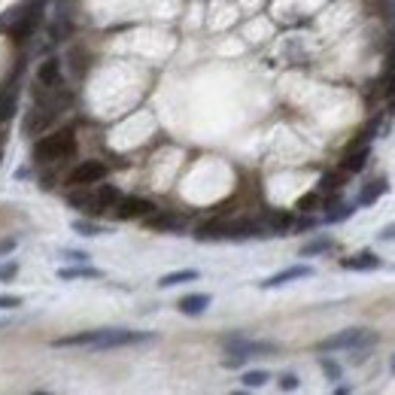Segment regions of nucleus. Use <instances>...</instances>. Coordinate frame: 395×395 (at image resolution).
<instances>
[{
    "label": "nucleus",
    "instance_id": "1",
    "mask_svg": "<svg viewBox=\"0 0 395 395\" xmlns=\"http://www.w3.org/2000/svg\"><path fill=\"white\" fill-rule=\"evenodd\" d=\"M152 341L146 332H128V329H98V332H79L52 341V347H88V349H116V347H131Z\"/></svg>",
    "mask_w": 395,
    "mask_h": 395
},
{
    "label": "nucleus",
    "instance_id": "2",
    "mask_svg": "<svg viewBox=\"0 0 395 395\" xmlns=\"http://www.w3.org/2000/svg\"><path fill=\"white\" fill-rule=\"evenodd\" d=\"M76 152V137L70 128L52 131L46 137H40L33 143V162L37 164H49V162H61V158H70Z\"/></svg>",
    "mask_w": 395,
    "mask_h": 395
},
{
    "label": "nucleus",
    "instance_id": "3",
    "mask_svg": "<svg viewBox=\"0 0 395 395\" xmlns=\"http://www.w3.org/2000/svg\"><path fill=\"white\" fill-rule=\"evenodd\" d=\"M374 341H377V337L368 335L365 329H347L341 335L320 341V344H316V349H320V353H332V349H365V347H371Z\"/></svg>",
    "mask_w": 395,
    "mask_h": 395
},
{
    "label": "nucleus",
    "instance_id": "4",
    "mask_svg": "<svg viewBox=\"0 0 395 395\" xmlns=\"http://www.w3.org/2000/svg\"><path fill=\"white\" fill-rule=\"evenodd\" d=\"M107 177V164L104 162H79L70 174H67V186L83 189V186H98Z\"/></svg>",
    "mask_w": 395,
    "mask_h": 395
},
{
    "label": "nucleus",
    "instance_id": "5",
    "mask_svg": "<svg viewBox=\"0 0 395 395\" xmlns=\"http://www.w3.org/2000/svg\"><path fill=\"white\" fill-rule=\"evenodd\" d=\"M112 210H116V219L128 222V219H146L155 207H152V201L131 195V198H119V201H116V207H112Z\"/></svg>",
    "mask_w": 395,
    "mask_h": 395
},
{
    "label": "nucleus",
    "instance_id": "6",
    "mask_svg": "<svg viewBox=\"0 0 395 395\" xmlns=\"http://www.w3.org/2000/svg\"><path fill=\"white\" fill-rule=\"evenodd\" d=\"M58 79H61V61H58V58H46V61L37 67V83H40L43 88L58 85Z\"/></svg>",
    "mask_w": 395,
    "mask_h": 395
},
{
    "label": "nucleus",
    "instance_id": "7",
    "mask_svg": "<svg viewBox=\"0 0 395 395\" xmlns=\"http://www.w3.org/2000/svg\"><path fill=\"white\" fill-rule=\"evenodd\" d=\"M146 228H155V231H179V228H183V219L174 216V213H149V216H146Z\"/></svg>",
    "mask_w": 395,
    "mask_h": 395
},
{
    "label": "nucleus",
    "instance_id": "8",
    "mask_svg": "<svg viewBox=\"0 0 395 395\" xmlns=\"http://www.w3.org/2000/svg\"><path fill=\"white\" fill-rule=\"evenodd\" d=\"M313 270L307 268V265H295V268H286V270H280V274H274L270 280H265V289H274V286H283V283H289V280H301V277H310Z\"/></svg>",
    "mask_w": 395,
    "mask_h": 395
},
{
    "label": "nucleus",
    "instance_id": "9",
    "mask_svg": "<svg viewBox=\"0 0 395 395\" xmlns=\"http://www.w3.org/2000/svg\"><path fill=\"white\" fill-rule=\"evenodd\" d=\"M198 237L201 241H222V237H231V222H222V219L204 222L198 228Z\"/></svg>",
    "mask_w": 395,
    "mask_h": 395
},
{
    "label": "nucleus",
    "instance_id": "10",
    "mask_svg": "<svg viewBox=\"0 0 395 395\" xmlns=\"http://www.w3.org/2000/svg\"><path fill=\"white\" fill-rule=\"evenodd\" d=\"M386 191H389V179H386V177H377V179H371V183L362 189V195H359V204H362V207L374 204V201H377L380 195H386Z\"/></svg>",
    "mask_w": 395,
    "mask_h": 395
},
{
    "label": "nucleus",
    "instance_id": "11",
    "mask_svg": "<svg viewBox=\"0 0 395 395\" xmlns=\"http://www.w3.org/2000/svg\"><path fill=\"white\" fill-rule=\"evenodd\" d=\"M207 307H210V295H204V292H195V295L179 298V310H183L186 316H198V313H204Z\"/></svg>",
    "mask_w": 395,
    "mask_h": 395
},
{
    "label": "nucleus",
    "instance_id": "12",
    "mask_svg": "<svg viewBox=\"0 0 395 395\" xmlns=\"http://www.w3.org/2000/svg\"><path fill=\"white\" fill-rule=\"evenodd\" d=\"M119 198H122V195H119L116 186H98V191H95V210H98V213L112 210Z\"/></svg>",
    "mask_w": 395,
    "mask_h": 395
},
{
    "label": "nucleus",
    "instance_id": "13",
    "mask_svg": "<svg viewBox=\"0 0 395 395\" xmlns=\"http://www.w3.org/2000/svg\"><path fill=\"white\" fill-rule=\"evenodd\" d=\"M365 162H368V149L362 146V149H359V146H353V149L347 152V158L341 162V171L344 174H359L365 167Z\"/></svg>",
    "mask_w": 395,
    "mask_h": 395
},
{
    "label": "nucleus",
    "instance_id": "14",
    "mask_svg": "<svg viewBox=\"0 0 395 395\" xmlns=\"http://www.w3.org/2000/svg\"><path fill=\"white\" fill-rule=\"evenodd\" d=\"M344 268L347 270H374V268H380V258L374 253H359V256L344 258Z\"/></svg>",
    "mask_w": 395,
    "mask_h": 395
},
{
    "label": "nucleus",
    "instance_id": "15",
    "mask_svg": "<svg viewBox=\"0 0 395 395\" xmlns=\"http://www.w3.org/2000/svg\"><path fill=\"white\" fill-rule=\"evenodd\" d=\"M191 280H198V270L186 268V270H174V274H164L162 280H158V286L167 289V286H177V283H191Z\"/></svg>",
    "mask_w": 395,
    "mask_h": 395
},
{
    "label": "nucleus",
    "instance_id": "16",
    "mask_svg": "<svg viewBox=\"0 0 395 395\" xmlns=\"http://www.w3.org/2000/svg\"><path fill=\"white\" fill-rule=\"evenodd\" d=\"M58 277L61 280H83V277L85 280H98L100 270L98 268H88V265L85 268H64V270H58Z\"/></svg>",
    "mask_w": 395,
    "mask_h": 395
},
{
    "label": "nucleus",
    "instance_id": "17",
    "mask_svg": "<svg viewBox=\"0 0 395 395\" xmlns=\"http://www.w3.org/2000/svg\"><path fill=\"white\" fill-rule=\"evenodd\" d=\"M70 204L79 207V210H92V213H98V210H95V191H85V186H83V191H73V195H70Z\"/></svg>",
    "mask_w": 395,
    "mask_h": 395
},
{
    "label": "nucleus",
    "instance_id": "18",
    "mask_svg": "<svg viewBox=\"0 0 395 395\" xmlns=\"http://www.w3.org/2000/svg\"><path fill=\"white\" fill-rule=\"evenodd\" d=\"M33 21H37V16H33V13H28V16L21 19L19 25L13 28V40H16V43H25V40H28V33L33 31Z\"/></svg>",
    "mask_w": 395,
    "mask_h": 395
},
{
    "label": "nucleus",
    "instance_id": "19",
    "mask_svg": "<svg viewBox=\"0 0 395 395\" xmlns=\"http://www.w3.org/2000/svg\"><path fill=\"white\" fill-rule=\"evenodd\" d=\"M270 228H274V231H289L292 228V213H270Z\"/></svg>",
    "mask_w": 395,
    "mask_h": 395
},
{
    "label": "nucleus",
    "instance_id": "20",
    "mask_svg": "<svg viewBox=\"0 0 395 395\" xmlns=\"http://www.w3.org/2000/svg\"><path fill=\"white\" fill-rule=\"evenodd\" d=\"M265 383H268V371H246L243 374V386H250V389L265 386Z\"/></svg>",
    "mask_w": 395,
    "mask_h": 395
},
{
    "label": "nucleus",
    "instance_id": "21",
    "mask_svg": "<svg viewBox=\"0 0 395 395\" xmlns=\"http://www.w3.org/2000/svg\"><path fill=\"white\" fill-rule=\"evenodd\" d=\"M341 183H344V171L341 174H325L322 183H320V189L322 191H337V189H341Z\"/></svg>",
    "mask_w": 395,
    "mask_h": 395
},
{
    "label": "nucleus",
    "instance_id": "22",
    "mask_svg": "<svg viewBox=\"0 0 395 395\" xmlns=\"http://www.w3.org/2000/svg\"><path fill=\"white\" fill-rule=\"evenodd\" d=\"M73 228H76L79 234H104V231H107L104 225H95V222H85V219H76Z\"/></svg>",
    "mask_w": 395,
    "mask_h": 395
},
{
    "label": "nucleus",
    "instance_id": "23",
    "mask_svg": "<svg viewBox=\"0 0 395 395\" xmlns=\"http://www.w3.org/2000/svg\"><path fill=\"white\" fill-rule=\"evenodd\" d=\"M295 207H298V210H316V207H320V195H316V191H307V195L298 198Z\"/></svg>",
    "mask_w": 395,
    "mask_h": 395
},
{
    "label": "nucleus",
    "instance_id": "24",
    "mask_svg": "<svg viewBox=\"0 0 395 395\" xmlns=\"http://www.w3.org/2000/svg\"><path fill=\"white\" fill-rule=\"evenodd\" d=\"M332 246V241H313V243H307L301 250V256H320V253H325Z\"/></svg>",
    "mask_w": 395,
    "mask_h": 395
},
{
    "label": "nucleus",
    "instance_id": "25",
    "mask_svg": "<svg viewBox=\"0 0 395 395\" xmlns=\"http://www.w3.org/2000/svg\"><path fill=\"white\" fill-rule=\"evenodd\" d=\"M19 274V265L16 262H6V265H0V280H13Z\"/></svg>",
    "mask_w": 395,
    "mask_h": 395
},
{
    "label": "nucleus",
    "instance_id": "26",
    "mask_svg": "<svg viewBox=\"0 0 395 395\" xmlns=\"http://www.w3.org/2000/svg\"><path fill=\"white\" fill-rule=\"evenodd\" d=\"M322 371L329 374V380H337V377H341V368H337L332 359H322Z\"/></svg>",
    "mask_w": 395,
    "mask_h": 395
},
{
    "label": "nucleus",
    "instance_id": "27",
    "mask_svg": "<svg viewBox=\"0 0 395 395\" xmlns=\"http://www.w3.org/2000/svg\"><path fill=\"white\" fill-rule=\"evenodd\" d=\"M9 307H21V298L19 295H0V310H9Z\"/></svg>",
    "mask_w": 395,
    "mask_h": 395
},
{
    "label": "nucleus",
    "instance_id": "28",
    "mask_svg": "<svg viewBox=\"0 0 395 395\" xmlns=\"http://www.w3.org/2000/svg\"><path fill=\"white\" fill-rule=\"evenodd\" d=\"M280 389H298V377L295 374H283V377H280Z\"/></svg>",
    "mask_w": 395,
    "mask_h": 395
},
{
    "label": "nucleus",
    "instance_id": "29",
    "mask_svg": "<svg viewBox=\"0 0 395 395\" xmlns=\"http://www.w3.org/2000/svg\"><path fill=\"white\" fill-rule=\"evenodd\" d=\"M64 256L70 258V262H79V265L88 262V256H85V253H79V250H64Z\"/></svg>",
    "mask_w": 395,
    "mask_h": 395
},
{
    "label": "nucleus",
    "instance_id": "30",
    "mask_svg": "<svg viewBox=\"0 0 395 395\" xmlns=\"http://www.w3.org/2000/svg\"><path fill=\"white\" fill-rule=\"evenodd\" d=\"M16 250V241H13V237H6V241H0V256H4V253H13Z\"/></svg>",
    "mask_w": 395,
    "mask_h": 395
},
{
    "label": "nucleus",
    "instance_id": "31",
    "mask_svg": "<svg viewBox=\"0 0 395 395\" xmlns=\"http://www.w3.org/2000/svg\"><path fill=\"white\" fill-rule=\"evenodd\" d=\"M380 237H383V241H395V222H392V225H386V228L380 231Z\"/></svg>",
    "mask_w": 395,
    "mask_h": 395
},
{
    "label": "nucleus",
    "instance_id": "32",
    "mask_svg": "<svg viewBox=\"0 0 395 395\" xmlns=\"http://www.w3.org/2000/svg\"><path fill=\"white\" fill-rule=\"evenodd\" d=\"M4 143H6V134H4V131H0V146H4Z\"/></svg>",
    "mask_w": 395,
    "mask_h": 395
},
{
    "label": "nucleus",
    "instance_id": "33",
    "mask_svg": "<svg viewBox=\"0 0 395 395\" xmlns=\"http://www.w3.org/2000/svg\"><path fill=\"white\" fill-rule=\"evenodd\" d=\"M389 368H392V374H395V356H392V365Z\"/></svg>",
    "mask_w": 395,
    "mask_h": 395
},
{
    "label": "nucleus",
    "instance_id": "34",
    "mask_svg": "<svg viewBox=\"0 0 395 395\" xmlns=\"http://www.w3.org/2000/svg\"><path fill=\"white\" fill-rule=\"evenodd\" d=\"M0 158H4V155H0Z\"/></svg>",
    "mask_w": 395,
    "mask_h": 395
}]
</instances>
